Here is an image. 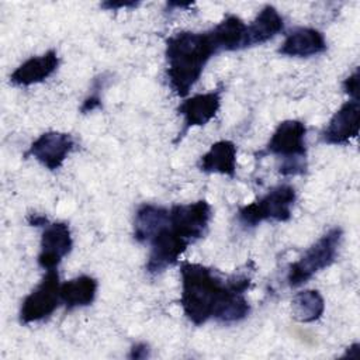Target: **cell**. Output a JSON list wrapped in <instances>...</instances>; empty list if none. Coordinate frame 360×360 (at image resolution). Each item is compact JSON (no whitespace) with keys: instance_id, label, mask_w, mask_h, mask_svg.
<instances>
[{"instance_id":"cell-1","label":"cell","mask_w":360,"mask_h":360,"mask_svg":"<svg viewBox=\"0 0 360 360\" xmlns=\"http://www.w3.org/2000/svg\"><path fill=\"white\" fill-rule=\"evenodd\" d=\"M180 276V304L191 323L200 326L211 318L222 323H235L249 315L250 305L245 297L250 287L248 276L239 274L224 280L215 270L190 262L181 263Z\"/></svg>"},{"instance_id":"cell-2","label":"cell","mask_w":360,"mask_h":360,"mask_svg":"<svg viewBox=\"0 0 360 360\" xmlns=\"http://www.w3.org/2000/svg\"><path fill=\"white\" fill-rule=\"evenodd\" d=\"M218 53L210 32L181 31L166 41V77L179 97H186L198 82L208 60Z\"/></svg>"},{"instance_id":"cell-3","label":"cell","mask_w":360,"mask_h":360,"mask_svg":"<svg viewBox=\"0 0 360 360\" xmlns=\"http://www.w3.org/2000/svg\"><path fill=\"white\" fill-rule=\"evenodd\" d=\"M307 127L298 120H285L277 125L266 152L281 158L278 172L283 176L302 174L307 169Z\"/></svg>"},{"instance_id":"cell-4","label":"cell","mask_w":360,"mask_h":360,"mask_svg":"<svg viewBox=\"0 0 360 360\" xmlns=\"http://www.w3.org/2000/svg\"><path fill=\"white\" fill-rule=\"evenodd\" d=\"M343 240V229L330 228L315 243H312L304 255L288 267L287 283L290 287H300L312 278L321 270L329 267L338 256Z\"/></svg>"},{"instance_id":"cell-5","label":"cell","mask_w":360,"mask_h":360,"mask_svg":"<svg viewBox=\"0 0 360 360\" xmlns=\"http://www.w3.org/2000/svg\"><path fill=\"white\" fill-rule=\"evenodd\" d=\"M297 198L295 188L290 184H280L266 195L239 208L238 219L248 228L257 226L263 221L285 222L291 218V207Z\"/></svg>"},{"instance_id":"cell-6","label":"cell","mask_w":360,"mask_h":360,"mask_svg":"<svg viewBox=\"0 0 360 360\" xmlns=\"http://www.w3.org/2000/svg\"><path fill=\"white\" fill-rule=\"evenodd\" d=\"M60 302V283L56 269L46 270L39 284L24 298L20 321L24 325L39 322L52 315Z\"/></svg>"},{"instance_id":"cell-7","label":"cell","mask_w":360,"mask_h":360,"mask_svg":"<svg viewBox=\"0 0 360 360\" xmlns=\"http://www.w3.org/2000/svg\"><path fill=\"white\" fill-rule=\"evenodd\" d=\"M211 217V205L205 200L176 204L169 210L170 226L188 243L201 239L207 233Z\"/></svg>"},{"instance_id":"cell-8","label":"cell","mask_w":360,"mask_h":360,"mask_svg":"<svg viewBox=\"0 0 360 360\" xmlns=\"http://www.w3.org/2000/svg\"><path fill=\"white\" fill-rule=\"evenodd\" d=\"M148 243L150 245V253L146 262V271L149 274L162 273L166 267L177 263L181 253L190 245L173 231L170 222L152 236Z\"/></svg>"},{"instance_id":"cell-9","label":"cell","mask_w":360,"mask_h":360,"mask_svg":"<svg viewBox=\"0 0 360 360\" xmlns=\"http://www.w3.org/2000/svg\"><path fill=\"white\" fill-rule=\"evenodd\" d=\"M75 149V139L65 132L49 131L39 135L30 146L27 156H32L49 170L59 169Z\"/></svg>"},{"instance_id":"cell-10","label":"cell","mask_w":360,"mask_h":360,"mask_svg":"<svg viewBox=\"0 0 360 360\" xmlns=\"http://www.w3.org/2000/svg\"><path fill=\"white\" fill-rule=\"evenodd\" d=\"M73 239L70 228L65 222H52L44 226L38 264L44 270L56 269L65 256L72 252Z\"/></svg>"},{"instance_id":"cell-11","label":"cell","mask_w":360,"mask_h":360,"mask_svg":"<svg viewBox=\"0 0 360 360\" xmlns=\"http://www.w3.org/2000/svg\"><path fill=\"white\" fill-rule=\"evenodd\" d=\"M360 127V104L359 100H347L332 115L328 125L321 134L322 142L328 145H347L357 138Z\"/></svg>"},{"instance_id":"cell-12","label":"cell","mask_w":360,"mask_h":360,"mask_svg":"<svg viewBox=\"0 0 360 360\" xmlns=\"http://www.w3.org/2000/svg\"><path fill=\"white\" fill-rule=\"evenodd\" d=\"M222 90L215 89L208 93H200L193 97L186 98L177 111L183 117V128L179 132V139L193 127H204L208 124L218 112L221 107Z\"/></svg>"},{"instance_id":"cell-13","label":"cell","mask_w":360,"mask_h":360,"mask_svg":"<svg viewBox=\"0 0 360 360\" xmlns=\"http://www.w3.org/2000/svg\"><path fill=\"white\" fill-rule=\"evenodd\" d=\"M326 51V39L323 34L315 28L300 27L287 34L278 53L284 56L308 58Z\"/></svg>"},{"instance_id":"cell-14","label":"cell","mask_w":360,"mask_h":360,"mask_svg":"<svg viewBox=\"0 0 360 360\" xmlns=\"http://www.w3.org/2000/svg\"><path fill=\"white\" fill-rule=\"evenodd\" d=\"M59 66V56L55 49H49L39 56H32L22 62L11 75L14 86H31L48 79Z\"/></svg>"},{"instance_id":"cell-15","label":"cell","mask_w":360,"mask_h":360,"mask_svg":"<svg viewBox=\"0 0 360 360\" xmlns=\"http://www.w3.org/2000/svg\"><path fill=\"white\" fill-rule=\"evenodd\" d=\"M236 145L222 139L211 145V148L200 158L198 167L204 173H218L229 177L236 174Z\"/></svg>"},{"instance_id":"cell-16","label":"cell","mask_w":360,"mask_h":360,"mask_svg":"<svg viewBox=\"0 0 360 360\" xmlns=\"http://www.w3.org/2000/svg\"><path fill=\"white\" fill-rule=\"evenodd\" d=\"M284 28V18L276 10V7L264 6L255 20L246 28V48L262 45L281 32Z\"/></svg>"},{"instance_id":"cell-17","label":"cell","mask_w":360,"mask_h":360,"mask_svg":"<svg viewBox=\"0 0 360 360\" xmlns=\"http://www.w3.org/2000/svg\"><path fill=\"white\" fill-rule=\"evenodd\" d=\"M246 28L242 18L229 14L208 32L218 52L236 51L246 48Z\"/></svg>"},{"instance_id":"cell-18","label":"cell","mask_w":360,"mask_h":360,"mask_svg":"<svg viewBox=\"0 0 360 360\" xmlns=\"http://www.w3.org/2000/svg\"><path fill=\"white\" fill-rule=\"evenodd\" d=\"M169 224V210L155 204H142L134 219V238L145 243Z\"/></svg>"},{"instance_id":"cell-19","label":"cell","mask_w":360,"mask_h":360,"mask_svg":"<svg viewBox=\"0 0 360 360\" xmlns=\"http://www.w3.org/2000/svg\"><path fill=\"white\" fill-rule=\"evenodd\" d=\"M97 280L91 276L82 274L60 284V301L66 309H75L90 305L97 294Z\"/></svg>"},{"instance_id":"cell-20","label":"cell","mask_w":360,"mask_h":360,"mask_svg":"<svg viewBox=\"0 0 360 360\" xmlns=\"http://www.w3.org/2000/svg\"><path fill=\"white\" fill-rule=\"evenodd\" d=\"M291 309L298 322H315L325 311V301L318 290H304L292 297Z\"/></svg>"},{"instance_id":"cell-21","label":"cell","mask_w":360,"mask_h":360,"mask_svg":"<svg viewBox=\"0 0 360 360\" xmlns=\"http://www.w3.org/2000/svg\"><path fill=\"white\" fill-rule=\"evenodd\" d=\"M342 87L352 100H359V68H356L354 72L343 80Z\"/></svg>"},{"instance_id":"cell-22","label":"cell","mask_w":360,"mask_h":360,"mask_svg":"<svg viewBox=\"0 0 360 360\" xmlns=\"http://www.w3.org/2000/svg\"><path fill=\"white\" fill-rule=\"evenodd\" d=\"M149 356H150L149 346L143 342H138L131 347V352H129L128 357L134 359V360H141V359H148Z\"/></svg>"},{"instance_id":"cell-23","label":"cell","mask_w":360,"mask_h":360,"mask_svg":"<svg viewBox=\"0 0 360 360\" xmlns=\"http://www.w3.org/2000/svg\"><path fill=\"white\" fill-rule=\"evenodd\" d=\"M100 105H101V97H100L97 93H93V94H90V96L83 101V104H82V107H80V111H82L83 114H86V112H90V111L98 108Z\"/></svg>"},{"instance_id":"cell-24","label":"cell","mask_w":360,"mask_h":360,"mask_svg":"<svg viewBox=\"0 0 360 360\" xmlns=\"http://www.w3.org/2000/svg\"><path fill=\"white\" fill-rule=\"evenodd\" d=\"M139 3L138 1H104L101 3V7L103 8H107V10H117V8H132V7H136Z\"/></svg>"},{"instance_id":"cell-25","label":"cell","mask_w":360,"mask_h":360,"mask_svg":"<svg viewBox=\"0 0 360 360\" xmlns=\"http://www.w3.org/2000/svg\"><path fill=\"white\" fill-rule=\"evenodd\" d=\"M28 224L32 225V226H45L48 225V219L45 215H41V214H30L28 215Z\"/></svg>"},{"instance_id":"cell-26","label":"cell","mask_w":360,"mask_h":360,"mask_svg":"<svg viewBox=\"0 0 360 360\" xmlns=\"http://www.w3.org/2000/svg\"><path fill=\"white\" fill-rule=\"evenodd\" d=\"M359 349H360V345L353 343L350 347H347V352L345 353V357H357L359 356Z\"/></svg>"}]
</instances>
